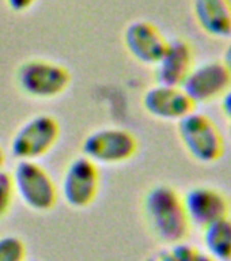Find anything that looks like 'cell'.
<instances>
[{
  "label": "cell",
  "mask_w": 231,
  "mask_h": 261,
  "mask_svg": "<svg viewBox=\"0 0 231 261\" xmlns=\"http://www.w3.org/2000/svg\"><path fill=\"white\" fill-rule=\"evenodd\" d=\"M143 218L148 231L162 245L187 241L191 232L184 210L183 195L170 185H154L146 192L142 203Z\"/></svg>",
  "instance_id": "6da1fadb"
},
{
  "label": "cell",
  "mask_w": 231,
  "mask_h": 261,
  "mask_svg": "<svg viewBox=\"0 0 231 261\" xmlns=\"http://www.w3.org/2000/svg\"><path fill=\"white\" fill-rule=\"evenodd\" d=\"M14 81L24 97L36 101H53L68 91L72 73L57 61L34 57L18 65Z\"/></svg>",
  "instance_id": "7a4b0ae2"
},
{
  "label": "cell",
  "mask_w": 231,
  "mask_h": 261,
  "mask_svg": "<svg viewBox=\"0 0 231 261\" xmlns=\"http://www.w3.org/2000/svg\"><path fill=\"white\" fill-rule=\"evenodd\" d=\"M15 196L33 212L46 214L60 199L59 185L40 162L16 161L11 171Z\"/></svg>",
  "instance_id": "3957f363"
},
{
  "label": "cell",
  "mask_w": 231,
  "mask_h": 261,
  "mask_svg": "<svg viewBox=\"0 0 231 261\" xmlns=\"http://www.w3.org/2000/svg\"><path fill=\"white\" fill-rule=\"evenodd\" d=\"M61 136V125L55 116L41 113L22 122L12 135L10 151L16 161H34L50 154Z\"/></svg>",
  "instance_id": "277c9868"
},
{
  "label": "cell",
  "mask_w": 231,
  "mask_h": 261,
  "mask_svg": "<svg viewBox=\"0 0 231 261\" xmlns=\"http://www.w3.org/2000/svg\"><path fill=\"white\" fill-rule=\"evenodd\" d=\"M81 151L98 166H118L136 156L139 140L130 129L105 126L90 132L82 142Z\"/></svg>",
  "instance_id": "5b68a950"
},
{
  "label": "cell",
  "mask_w": 231,
  "mask_h": 261,
  "mask_svg": "<svg viewBox=\"0 0 231 261\" xmlns=\"http://www.w3.org/2000/svg\"><path fill=\"white\" fill-rule=\"evenodd\" d=\"M177 134L184 150L199 163H214L222 158L224 140L216 124L201 112H191L177 122Z\"/></svg>",
  "instance_id": "8992f818"
},
{
  "label": "cell",
  "mask_w": 231,
  "mask_h": 261,
  "mask_svg": "<svg viewBox=\"0 0 231 261\" xmlns=\"http://www.w3.org/2000/svg\"><path fill=\"white\" fill-rule=\"evenodd\" d=\"M99 191V166L82 154L71 159L59 184V195L64 203L73 210H86L95 203Z\"/></svg>",
  "instance_id": "52a82bcc"
},
{
  "label": "cell",
  "mask_w": 231,
  "mask_h": 261,
  "mask_svg": "<svg viewBox=\"0 0 231 261\" xmlns=\"http://www.w3.org/2000/svg\"><path fill=\"white\" fill-rule=\"evenodd\" d=\"M181 89L193 105L208 103L216 98H222L231 89V73L222 61L193 65Z\"/></svg>",
  "instance_id": "ba28073f"
},
{
  "label": "cell",
  "mask_w": 231,
  "mask_h": 261,
  "mask_svg": "<svg viewBox=\"0 0 231 261\" xmlns=\"http://www.w3.org/2000/svg\"><path fill=\"white\" fill-rule=\"evenodd\" d=\"M122 41L130 56L148 67H155L169 44L163 33L148 20H134L128 23L122 33Z\"/></svg>",
  "instance_id": "9c48e42d"
},
{
  "label": "cell",
  "mask_w": 231,
  "mask_h": 261,
  "mask_svg": "<svg viewBox=\"0 0 231 261\" xmlns=\"http://www.w3.org/2000/svg\"><path fill=\"white\" fill-rule=\"evenodd\" d=\"M183 204L191 227L201 228L228 216L230 205L226 196L215 188L192 187L183 195Z\"/></svg>",
  "instance_id": "30bf717a"
},
{
  "label": "cell",
  "mask_w": 231,
  "mask_h": 261,
  "mask_svg": "<svg viewBox=\"0 0 231 261\" xmlns=\"http://www.w3.org/2000/svg\"><path fill=\"white\" fill-rule=\"evenodd\" d=\"M143 109L148 116L161 121H177L195 110L193 102L177 86L155 83L144 91Z\"/></svg>",
  "instance_id": "8fae6325"
},
{
  "label": "cell",
  "mask_w": 231,
  "mask_h": 261,
  "mask_svg": "<svg viewBox=\"0 0 231 261\" xmlns=\"http://www.w3.org/2000/svg\"><path fill=\"white\" fill-rule=\"evenodd\" d=\"M193 65V49L191 44L181 37L169 40L163 56L154 67L155 82L181 87Z\"/></svg>",
  "instance_id": "7c38bea8"
},
{
  "label": "cell",
  "mask_w": 231,
  "mask_h": 261,
  "mask_svg": "<svg viewBox=\"0 0 231 261\" xmlns=\"http://www.w3.org/2000/svg\"><path fill=\"white\" fill-rule=\"evenodd\" d=\"M193 16L206 34L231 38V0H193Z\"/></svg>",
  "instance_id": "4fadbf2b"
},
{
  "label": "cell",
  "mask_w": 231,
  "mask_h": 261,
  "mask_svg": "<svg viewBox=\"0 0 231 261\" xmlns=\"http://www.w3.org/2000/svg\"><path fill=\"white\" fill-rule=\"evenodd\" d=\"M203 250L214 261H231V218L226 216L203 228Z\"/></svg>",
  "instance_id": "5bb4252c"
},
{
  "label": "cell",
  "mask_w": 231,
  "mask_h": 261,
  "mask_svg": "<svg viewBox=\"0 0 231 261\" xmlns=\"http://www.w3.org/2000/svg\"><path fill=\"white\" fill-rule=\"evenodd\" d=\"M144 261H214L203 249L191 245L187 241L173 245H162V248L151 252Z\"/></svg>",
  "instance_id": "9a60e30c"
},
{
  "label": "cell",
  "mask_w": 231,
  "mask_h": 261,
  "mask_svg": "<svg viewBox=\"0 0 231 261\" xmlns=\"http://www.w3.org/2000/svg\"><path fill=\"white\" fill-rule=\"evenodd\" d=\"M0 261H28L24 241L15 234L0 237Z\"/></svg>",
  "instance_id": "2e32d148"
},
{
  "label": "cell",
  "mask_w": 231,
  "mask_h": 261,
  "mask_svg": "<svg viewBox=\"0 0 231 261\" xmlns=\"http://www.w3.org/2000/svg\"><path fill=\"white\" fill-rule=\"evenodd\" d=\"M16 196L14 191L11 173L6 169L0 170V220L6 219L12 210Z\"/></svg>",
  "instance_id": "e0dca14e"
},
{
  "label": "cell",
  "mask_w": 231,
  "mask_h": 261,
  "mask_svg": "<svg viewBox=\"0 0 231 261\" xmlns=\"http://www.w3.org/2000/svg\"><path fill=\"white\" fill-rule=\"evenodd\" d=\"M10 10L15 12H24L37 3V0H6Z\"/></svg>",
  "instance_id": "ac0fdd59"
},
{
  "label": "cell",
  "mask_w": 231,
  "mask_h": 261,
  "mask_svg": "<svg viewBox=\"0 0 231 261\" xmlns=\"http://www.w3.org/2000/svg\"><path fill=\"white\" fill-rule=\"evenodd\" d=\"M220 106H222V112H223L224 117L227 118L228 122H230V128H231V89L228 90L227 93L224 94L223 97H222Z\"/></svg>",
  "instance_id": "d6986e66"
},
{
  "label": "cell",
  "mask_w": 231,
  "mask_h": 261,
  "mask_svg": "<svg viewBox=\"0 0 231 261\" xmlns=\"http://www.w3.org/2000/svg\"><path fill=\"white\" fill-rule=\"evenodd\" d=\"M222 63H223L224 67H226L231 73V41L227 44L226 49H224L223 60H222Z\"/></svg>",
  "instance_id": "ffe728a7"
},
{
  "label": "cell",
  "mask_w": 231,
  "mask_h": 261,
  "mask_svg": "<svg viewBox=\"0 0 231 261\" xmlns=\"http://www.w3.org/2000/svg\"><path fill=\"white\" fill-rule=\"evenodd\" d=\"M6 163H7V151L3 147V144L0 143V170L6 167Z\"/></svg>",
  "instance_id": "44dd1931"
},
{
  "label": "cell",
  "mask_w": 231,
  "mask_h": 261,
  "mask_svg": "<svg viewBox=\"0 0 231 261\" xmlns=\"http://www.w3.org/2000/svg\"><path fill=\"white\" fill-rule=\"evenodd\" d=\"M28 261H37V260H28Z\"/></svg>",
  "instance_id": "7402d4cb"
},
{
  "label": "cell",
  "mask_w": 231,
  "mask_h": 261,
  "mask_svg": "<svg viewBox=\"0 0 231 261\" xmlns=\"http://www.w3.org/2000/svg\"><path fill=\"white\" fill-rule=\"evenodd\" d=\"M230 136H231V128H230Z\"/></svg>",
  "instance_id": "603a6c76"
}]
</instances>
